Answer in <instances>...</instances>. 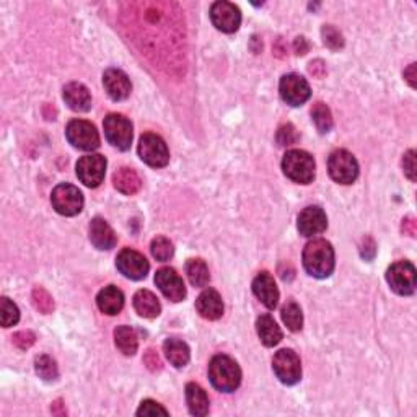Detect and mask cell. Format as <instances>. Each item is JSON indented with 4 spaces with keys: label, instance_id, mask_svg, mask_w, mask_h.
Here are the masks:
<instances>
[{
    "label": "cell",
    "instance_id": "obj_1",
    "mask_svg": "<svg viewBox=\"0 0 417 417\" xmlns=\"http://www.w3.org/2000/svg\"><path fill=\"white\" fill-rule=\"evenodd\" d=\"M304 267L311 277L326 279L334 271V250L329 241L318 238L304 250Z\"/></svg>",
    "mask_w": 417,
    "mask_h": 417
},
{
    "label": "cell",
    "instance_id": "obj_2",
    "mask_svg": "<svg viewBox=\"0 0 417 417\" xmlns=\"http://www.w3.org/2000/svg\"><path fill=\"white\" fill-rule=\"evenodd\" d=\"M208 378L212 387L222 393H232L240 387L241 370L228 355H216L208 364Z\"/></svg>",
    "mask_w": 417,
    "mask_h": 417
},
{
    "label": "cell",
    "instance_id": "obj_3",
    "mask_svg": "<svg viewBox=\"0 0 417 417\" xmlns=\"http://www.w3.org/2000/svg\"><path fill=\"white\" fill-rule=\"evenodd\" d=\"M284 174L294 183L308 184L315 178L316 165L313 157L305 150H289L282 158Z\"/></svg>",
    "mask_w": 417,
    "mask_h": 417
},
{
    "label": "cell",
    "instance_id": "obj_4",
    "mask_svg": "<svg viewBox=\"0 0 417 417\" xmlns=\"http://www.w3.org/2000/svg\"><path fill=\"white\" fill-rule=\"evenodd\" d=\"M328 172L336 183L352 184L359 177V163L355 157L348 150H334L329 155Z\"/></svg>",
    "mask_w": 417,
    "mask_h": 417
},
{
    "label": "cell",
    "instance_id": "obj_5",
    "mask_svg": "<svg viewBox=\"0 0 417 417\" xmlns=\"http://www.w3.org/2000/svg\"><path fill=\"white\" fill-rule=\"evenodd\" d=\"M104 135L118 150H129L133 144V123L123 114H109L103 121Z\"/></svg>",
    "mask_w": 417,
    "mask_h": 417
},
{
    "label": "cell",
    "instance_id": "obj_6",
    "mask_svg": "<svg viewBox=\"0 0 417 417\" xmlns=\"http://www.w3.org/2000/svg\"><path fill=\"white\" fill-rule=\"evenodd\" d=\"M65 135H67V140L70 144L79 150L91 152L100 147V135H98V130L95 126L89 123V121H70L67 124V129H65Z\"/></svg>",
    "mask_w": 417,
    "mask_h": 417
},
{
    "label": "cell",
    "instance_id": "obj_7",
    "mask_svg": "<svg viewBox=\"0 0 417 417\" xmlns=\"http://www.w3.org/2000/svg\"><path fill=\"white\" fill-rule=\"evenodd\" d=\"M52 207L60 216L72 217L82 212L84 208V194L80 193L79 188L72 184H59L54 188L51 196Z\"/></svg>",
    "mask_w": 417,
    "mask_h": 417
},
{
    "label": "cell",
    "instance_id": "obj_8",
    "mask_svg": "<svg viewBox=\"0 0 417 417\" xmlns=\"http://www.w3.org/2000/svg\"><path fill=\"white\" fill-rule=\"evenodd\" d=\"M387 282L394 294L413 295L416 290V267L409 261H398L388 267Z\"/></svg>",
    "mask_w": 417,
    "mask_h": 417
},
{
    "label": "cell",
    "instance_id": "obj_9",
    "mask_svg": "<svg viewBox=\"0 0 417 417\" xmlns=\"http://www.w3.org/2000/svg\"><path fill=\"white\" fill-rule=\"evenodd\" d=\"M139 157L153 168H163L169 162V152L160 135L147 133L139 140Z\"/></svg>",
    "mask_w": 417,
    "mask_h": 417
},
{
    "label": "cell",
    "instance_id": "obj_10",
    "mask_svg": "<svg viewBox=\"0 0 417 417\" xmlns=\"http://www.w3.org/2000/svg\"><path fill=\"white\" fill-rule=\"evenodd\" d=\"M272 369L284 385H295L301 378L300 357L292 349H282L274 355Z\"/></svg>",
    "mask_w": 417,
    "mask_h": 417
},
{
    "label": "cell",
    "instance_id": "obj_11",
    "mask_svg": "<svg viewBox=\"0 0 417 417\" xmlns=\"http://www.w3.org/2000/svg\"><path fill=\"white\" fill-rule=\"evenodd\" d=\"M106 158L98 155V153L82 157L75 167L77 177L89 188H98L103 183L104 174H106Z\"/></svg>",
    "mask_w": 417,
    "mask_h": 417
},
{
    "label": "cell",
    "instance_id": "obj_12",
    "mask_svg": "<svg viewBox=\"0 0 417 417\" xmlns=\"http://www.w3.org/2000/svg\"><path fill=\"white\" fill-rule=\"evenodd\" d=\"M282 100L290 106H301V104L310 100L311 90L308 82L299 74H287L281 79L279 84Z\"/></svg>",
    "mask_w": 417,
    "mask_h": 417
},
{
    "label": "cell",
    "instance_id": "obj_13",
    "mask_svg": "<svg viewBox=\"0 0 417 417\" xmlns=\"http://www.w3.org/2000/svg\"><path fill=\"white\" fill-rule=\"evenodd\" d=\"M211 20L217 30L223 33H235L240 28L241 12L232 2H216L211 7Z\"/></svg>",
    "mask_w": 417,
    "mask_h": 417
},
{
    "label": "cell",
    "instance_id": "obj_14",
    "mask_svg": "<svg viewBox=\"0 0 417 417\" xmlns=\"http://www.w3.org/2000/svg\"><path fill=\"white\" fill-rule=\"evenodd\" d=\"M116 267L124 277L133 279V281H140L145 279L149 274V261L145 260L140 253L134 250H123L116 257Z\"/></svg>",
    "mask_w": 417,
    "mask_h": 417
},
{
    "label": "cell",
    "instance_id": "obj_15",
    "mask_svg": "<svg viewBox=\"0 0 417 417\" xmlns=\"http://www.w3.org/2000/svg\"><path fill=\"white\" fill-rule=\"evenodd\" d=\"M155 284L160 289V292L167 297L169 301H178L184 300L186 297V287L183 279H181L177 271L172 267H162L160 271L155 274Z\"/></svg>",
    "mask_w": 417,
    "mask_h": 417
},
{
    "label": "cell",
    "instance_id": "obj_16",
    "mask_svg": "<svg viewBox=\"0 0 417 417\" xmlns=\"http://www.w3.org/2000/svg\"><path fill=\"white\" fill-rule=\"evenodd\" d=\"M328 217L321 207L310 206L300 212L297 228L300 235H304V237H313V235L325 232Z\"/></svg>",
    "mask_w": 417,
    "mask_h": 417
},
{
    "label": "cell",
    "instance_id": "obj_17",
    "mask_svg": "<svg viewBox=\"0 0 417 417\" xmlns=\"http://www.w3.org/2000/svg\"><path fill=\"white\" fill-rule=\"evenodd\" d=\"M103 87L108 96L114 101L126 100L130 95V90H133L129 77L119 69H108L103 74Z\"/></svg>",
    "mask_w": 417,
    "mask_h": 417
},
{
    "label": "cell",
    "instance_id": "obj_18",
    "mask_svg": "<svg viewBox=\"0 0 417 417\" xmlns=\"http://www.w3.org/2000/svg\"><path fill=\"white\" fill-rule=\"evenodd\" d=\"M253 292L262 305L269 310H274L279 301V290L274 282V277L269 272H260L253 281Z\"/></svg>",
    "mask_w": 417,
    "mask_h": 417
},
{
    "label": "cell",
    "instance_id": "obj_19",
    "mask_svg": "<svg viewBox=\"0 0 417 417\" xmlns=\"http://www.w3.org/2000/svg\"><path fill=\"white\" fill-rule=\"evenodd\" d=\"M89 233H90L91 245L95 246L96 250L108 251L114 248L118 243V237L116 233H114V230L109 227V223L101 217L93 218L90 223Z\"/></svg>",
    "mask_w": 417,
    "mask_h": 417
},
{
    "label": "cell",
    "instance_id": "obj_20",
    "mask_svg": "<svg viewBox=\"0 0 417 417\" xmlns=\"http://www.w3.org/2000/svg\"><path fill=\"white\" fill-rule=\"evenodd\" d=\"M64 101L75 113H85L91 108V95L89 89L79 82H70L64 87Z\"/></svg>",
    "mask_w": 417,
    "mask_h": 417
},
{
    "label": "cell",
    "instance_id": "obj_21",
    "mask_svg": "<svg viewBox=\"0 0 417 417\" xmlns=\"http://www.w3.org/2000/svg\"><path fill=\"white\" fill-rule=\"evenodd\" d=\"M197 313L206 320H218L223 315V301L221 294L213 289H207L196 300Z\"/></svg>",
    "mask_w": 417,
    "mask_h": 417
},
{
    "label": "cell",
    "instance_id": "obj_22",
    "mask_svg": "<svg viewBox=\"0 0 417 417\" xmlns=\"http://www.w3.org/2000/svg\"><path fill=\"white\" fill-rule=\"evenodd\" d=\"M96 305L104 315H118L124 306V294L118 287H114V285H108V287L101 289L100 294H98Z\"/></svg>",
    "mask_w": 417,
    "mask_h": 417
},
{
    "label": "cell",
    "instance_id": "obj_23",
    "mask_svg": "<svg viewBox=\"0 0 417 417\" xmlns=\"http://www.w3.org/2000/svg\"><path fill=\"white\" fill-rule=\"evenodd\" d=\"M113 184L119 193H123L126 196H133L140 191L142 179L139 174H137L135 169L123 167L113 174Z\"/></svg>",
    "mask_w": 417,
    "mask_h": 417
},
{
    "label": "cell",
    "instance_id": "obj_24",
    "mask_svg": "<svg viewBox=\"0 0 417 417\" xmlns=\"http://www.w3.org/2000/svg\"><path fill=\"white\" fill-rule=\"evenodd\" d=\"M257 336L266 348H274L282 341V331L271 315H261L256 321Z\"/></svg>",
    "mask_w": 417,
    "mask_h": 417
},
{
    "label": "cell",
    "instance_id": "obj_25",
    "mask_svg": "<svg viewBox=\"0 0 417 417\" xmlns=\"http://www.w3.org/2000/svg\"><path fill=\"white\" fill-rule=\"evenodd\" d=\"M186 403H188L189 413L197 417L208 414V398L207 393L197 383L186 385Z\"/></svg>",
    "mask_w": 417,
    "mask_h": 417
},
{
    "label": "cell",
    "instance_id": "obj_26",
    "mask_svg": "<svg viewBox=\"0 0 417 417\" xmlns=\"http://www.w3.org/2000/svg\"><path fill=\"white\" fill-rule=\"evenodd\" d=\"M163 352L167 355V359L169 364L177 369H183V367L188 365V362L191 359V352L188 344L179 341V339H167L163 344Z\"/></svg>",
    "mask_w": 417,
    "mask_h": 417
},
{
    "label": "cell",
    "instance_id": "obj_27",
    "mask_svg": "<svg viewBox=\"0 0 417 417\" xmlns=\"http://www.w3.org/2000/svg\"><path fill=\"white\" fill-rule=\"evenodd\" d=\"M134 308L144 318H157L162 311V305L150 290H139L134 295Z\"/></svg>",
    "mask_w": 417,
    "mask_h": 417
},
{
    "label": "cell",
    "instance_id": "obj_28",
    "mask_svg": "<svg viewBox=\"0 0 417 417\" xmlns=\"http://www.w3.org/2000/svg\"><path fill=\"white\" fill-rule=\"evenodd\" d=\"M114 343L124 355H134L139 348L135 329L130 326H118L114 329Z\"/></svg>",
    "mask_w": 417,
    "mask_h": 417
},
{
    "label": "cell",
    "instance_id": "obj_29",
    "mask_svg": "<svg viewBox=\"0 0 417 417\" xmlns=\"http://www.w3.org/2000/svg\"><path fill=\"white\" fill-rule=\"evenodd\" d=\"M186 274H188L191 285H194V287H206L208 281H211V274H208L206 261L199 260V257L186 262Z\"/></svg>",
    "mask_w": 417,
    "mask_h": 417
},
{
    "label": "cell",
    "instance_id": "obj_30",
    "mask_svg": "<svg viewBox=\"0 0 417 417\" xmlns=\"http://www.w3.org/2000/svg\"><path fill=\"white\" fill-rule=\"evenodd\" d=\"M282 321L292 333L300 331L304 328V313L295 301H287L282 308Z\"/></svg>",
    "mask_w": 417,
    "mask_h": 417
},
{
    "label": "cell",
    "instance_id": "obj_31",
    "mask_svg": "<svg viewBox=\"0 0 417 417\" xmlns=\"http://www.w3.org/2000/svg\"><path fill=\"white\" fill-rule=\"evenodd\" d=\"M311 119L321 134H326L333 129V114L325 103H315V106L311 108Z\"/></svg>",
    "mask_w": 417,
    "mask_h": 417
},
{
    "label": "cell",
    "instance_id": "obj_32",
    "mask_svg": "<svg viewBox=\"0 0 417 417\" xmlns=\"http://www.w3.org/2000/svg\"><path fill=\"white\" fill-rule=\"evenodd\" d=\"M35 370L38 377L43 378L45 382H54L59 378V369L56 360L49 355H40L35 360Z\"/></svg>",
    "mask_w": 417,
    "mask_h": 417
},
{
    "label": "cell",
    "instance_id": "obj_33",
    "mask_svg": "<svg viewBox=\"0 0 417 417\" xmlns=\"http://www.w3.org/2000/svg\"><path fill=\"white\" fill-rule=\"evenodd\" d=\"M20 320V310L12 300L4 297L0 300V321H2L4 328L15 326Z\"/></svg>",
    "mask_w": 417,
    "mask_h": 417
},
{
    "label": "cell",
    "instance_id": "obj_34",
    "mask_svg": "<svg viewBox=\"0 0 417 417\" xmlns=\"http://www.w3.org/2000/svg\"><path fill=\"white\" fill-rule=\"evenodd\" d=\"M150 251H152V256L155 257L157 261L165 262V261L172 260L173 253H174V248H173V243L168 238L157 237L155 240L152 241Z\"/></svg>",
    "mask_w": 417,
    "mask_h": 417
},
{
    "label": "cell",
    "instance_id": "obj_35",
    "mask_svg": "<svg viewBox=\"0 0 417 417\" xmlns=\"http://www.w3.org/2000/svg\"><path fill=\"white\" fill-rule=\"evenodd\" d=\"M31 300H33V305H35V308L38 311L45 313V315H49V313H52V310H54V300H52L51 295H49L43 287H36L35 290H33Z\"/></svg>",
    "mask_w": 417,
    "mask_h": 417
},
{
    "label": "cell",
    "instance_id": "obj_36",
    "mask_svg": "<svg viewBox=\"0 0 417 417\" xmlns=\"http://www.w3.org/2000/svg\"><path fill=\"white\" fill-rule=\"evenodd\" d=\"M321 36H323V43H325L329 49H333V51H338V49H341L344 46L343 35L331 25L323 26Z\"/></svg>",
    "mask_w": 417,
    "mask_h": 417
},
{
    "label": "cell",
    "instance_id": "obj_37",
    "mask_svg": "<svg viewBox=\"0 0 417 417\" xmlns=\"http://www.w3.org/2000/svg\"><path fill=\"white\" fill-rule=\"evenodd\" d=\"M299 139H300V135L297 133V129H295L292 124L281 126V128H279V130H277V135H276L277 144L281 147H290V145L297 144Z\"/></svg>",
    "mask_w": 417,
    "mask_h": 417
},
{
    "label": "cell",
    "instance_id": "obj_38",
    "mask_svg": "<svg viewBox=\"0 0 417 417\" xmlns=\"http://www.w3.org/2000/svg\"><path fill=\"white\" fill-rule=\"evenodd\" d=\"M158 414L168 416V411L157 401H152V399H145V401H142L140 408L137 409V416H158Z\"/></svg>",
    "mask_w": 417,
    "mask_h": 417
},
{
    "label": "cell",
    "instance_id": "obj_39",
    "mask_svg": "<svg viewBox=\"0 0 417 417\" xmlns=\"http://www.w3.org/2000/svg\"><path fill=\"white\" fill-rule=\"evenodd\" d=\"M403 168H404V174L408 177L411 181L417 179V163H416V150H409L404 153L403 158Z\"/></svg>",
    "mask_w": 417,
    "mask_h": 417
},
{
    "label": "cell",
    "instance_id": "obj_40",
    "mask_svg": "<svg viewBox=\"0 0 417 417\" xmlns=\"http://www.w3.org/2000/svg\"><path fill=\"white\" fill-rule=\"evenodd\" d=\"M12 339H13V344L16 345V348L21 349V350H26V349H30L33 344H35L36 336H35V333H31V331H18V333L13 334Z\"/></svg>",
    "mask_w": 417,
    "mask_h": 417
},
{
    "label": "cell",
    "instance_id": "obj_41",
    "mask_svg": "<svg viewBox=\"0 0 417 417\" xmlns=\"http://www.w3.org/2000/svg\"><path fill=\"white\" fill-rule=\"evenodd\" d=\"M144 364L147 365V369L152 370V372H160L162 367H163L160 355H158L157 350H153V349H149L145 352V355H144Z\"/></svg>",
    "mask_w": 417,
    "mask_h": 417
},
{
    "label": "cell",
    "instance_id": "obj_42",
    "mask_svg": "<svg viewBox=\"0 0 417 417\" xmlns=\"http://www.w3.org/2000/svg\"><path fill=\"white\" fill-rule=\"evenodd\" d=\"M308 49H310V45H308V41H306L304 36L295 38L294 51H295V54H297V56H305V54L308 52Z\"/></svg>",
    "mask_w": 417,
    "mask_h": 417
},
{
    "label": "cell",
    "instance_id": "obj_43",
    "mask_svg": "<svg viewBox=\"0 0 417 417\" xmlns=\"http://www.w3.org/2000/svg\"><path fill=\"white\" fill-rule=\"evenodd\" d=\"M401 230H403V233L404 235H409V237H416V233H417V223H416V218H413V217H408V218H404L403 221V225H401Z\"/></svg>",
    "mask_w": 417,
    "mask_h": 417
},
{
    "label": "cell",
    "instance_id": "obj_44",
    "mask_svg": "<svg viewBox=\"0 0 417 417\" xmlns=\"http://www.w3.org/2000/svg\"><path fill=\"white\" fill-rule=\"evenodd\" d=\"M308 70H310L311 75H315V77H318V79H321V77L326 74V65L323 64V60H313V62L310 64Z\"/></svg>",
    "mask_w": 417,
    "mask_h": 417
},
{
    "label": "cell",
    "instance_id": "obj_45",
    "mask_svg": "<svg viewBox=\"0 0 417 417\" xmlns=\"http://www.w3.org/2000/svg\"><path fill=\"white\" fill-rule=\"evenodd\" d=\"M367 251H370V256L373 260V256H375V253H377V246H375V241H373L372 238H365L364 240V246H362V256L365 257Z\"/></svg>",
    "mask_w": 417,
    "mask_h": 417
},
{
    "label": "cell",
    "instance_id": "obj_46",
    "mask_svg": "<svg viewBox=\"0 0 417 417\" xmlns=\"http://www.w3.org/2000/svg\"><path fill=\"white\" fill-rule=\"evenodd\" d=\"M404 79L413 89H416V64H411L409 67L404 70Z\"/></svg>",
    "mask_w": 417,
    "mask_h": 417
}]
</instances>
